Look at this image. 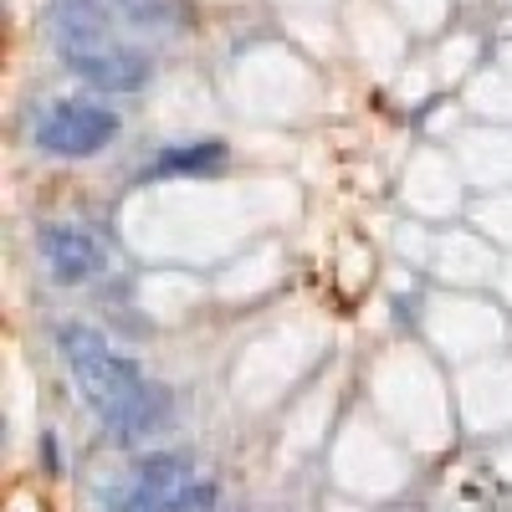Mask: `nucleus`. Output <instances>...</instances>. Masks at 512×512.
<instances>
[{"label":"nucleus","mask_w":512,"mask_h":512,"mask_svg":"<svg viewBox=\"0 0 512 512\" xmlns=\"http://www.w3.org/2000/svg\"><path fill=\"white\" fill-rule=\"evenodd\" d=\"M226 164V144H180L149 159V180H205Z\"/></svg>","instance_id":"7"},{"label":"nucleus","mask_w":512,"mask_h":512,"mask_svg":"<svg viewBox=\"0 0 512 512\" xmlns=\"http://www.w3.org/2000/svg\"><path fill=\"white\" fill-rule=\"evenodd\" d=\"M36 256H41V267H47V277L57 287H77V282H88L108 267V251L98 246V236L77 221H47L41 226Z\"/></svg>","instance_id":"4"},{"label":"nucleus","mask_w":512,"mask_h":512,"mask_svg":"<svg viewBox=\"0 0 512 512\" xmlns=\"http://www.w3.org/2000/svg\"><path fill=\"white\" fill-rule=\"evenodd\" d=\"M113 11L134 26H154V31H169V26H185V0H113Z\"/></svg>","instance_id":"8"},{"label":"nucleus","mask_w":512,"mask_h":512,"mask_svg":"<svg viewBox=\"0 0 512 512\" xmlns=\"http://www.w3.org/2000/svg\"><path fill=\"white\" fill-rule=\"evenodd\" d=\"M195 466L190 456L175 451H149L139 456L118 482L103 487V512H164V507H180L195 487Z\"/></svg>","instance_id":"2"},{"label":"nucleus","mask_w":512,"mask_h":512,"mask_svg":"<svg viewBox=\"0 0 512 512\" xmlns=\"http://www.w3.org/2000/svg\"><path fill=\"white\" fill-rule=\"evenodd\" d=\"M62 67L72 77H82L88 88H108V93H139L154 62L134 47H118V41H103V47H72L62 52Z\"/></svg>","instance_id":"5"},{"label":"nucleus","mask_w":512,"mask_h":512,"mask_svg":"<svg viewBox=\"0 0 512 512\" xmlns=\"http://www.w3.org/2000/svg\"><path fill=\"white\" fill-rule=\"evenodd\" d=\"M52 31H57V47H103L113 41V11L108 0H57L52 6Z\"/></svg>","instance_id":"6"},{"label":"nucleus","mask_w":512,"mask_h":512,"mask_svg":"<svg viewBox=\"0 0 512 512\" xmlns=\"http://www.w3.org/2000/svg\"><path fill=\"white\" fill-rule=\"evenodd\" d=\"M31 139L52 159H93L118 139V113H108L103 103H88V98H57L41 108Z\"/></svg>","instance_id":"3"},{"label":"nucleus","mask_w":512,"mask_h":512,"mask_svg":"<svg viewBox=\"0 0 512 512\" xmlns=\"http://www.w3.org/2000/svg\"><path fill=\"white\" fill-rule=\"evenodd\" d=\"M41 456H47V472H57V441L41 436Z\"/></svg>","instance_id":"9"},{"label":"nucleus","mask_w":512,"mask_h":512,"mask_svg":"<svg viewBox=\"0 0 512 512\" xmlns=\"http://www.w3.org/2000/svg\"><path fill=\"white\" fill-rule=\"evenodd\" d=\"M57 349L67 359V374L77 384V395L88 400L98 425L118 446H144L169 425V390L154 384L123 349H113L108 338L88 323H62Z\"/></svg>","instance_id":"1"}]
</instances>
